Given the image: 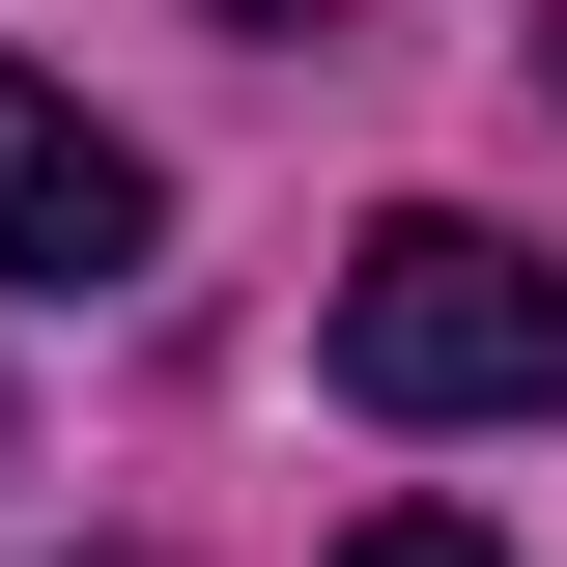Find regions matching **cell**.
<instances>
[{
    "instance_id": "1",
    "label": "cell",
    "mask_w": 567,
    "mask_h": 567,
    "mask_svg": "<svg viewBox=\"0 0 567 567\" xmlns=\"http://www.w3.org/2000/svg\"><path fill=\"white\" fill-rule=\"evenodd\" d=\"M341 398L369 425H567V256L483 199H398L341 256Z\"/></svg>"
},
{
    "instance_id": "2",
    "label": "cell",
    "mask_w": 567,
    "mask_h": 567,
    "mask_svg": "<svg viewBox=\"0 0 567 567\" xmlns=\"http://www.w3.org/2000/svg\"><path fill=\"white\" fill-rule=\"evenodd\" d=\"M142 256H171V171H142L85 85H29V58H0V284H29V312H114Z\"/></svg>"
},
{
    "instance_id": "3",
    "label": "cell",
    "mask_w": 567,
    "mask_h": 567,
    "mask_svg": "<svg viewBox=\"0 0 567 567\" xmlns=\"http://www.w3.org/2000/svg\"><path fill=\"white\" fill-rule=\"evenodd\" d=\"M341 567H511V539H483V511H369Z\"/></svg>"
}]
</instances>
